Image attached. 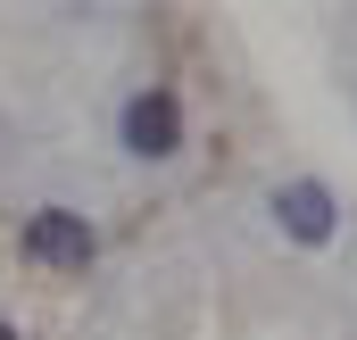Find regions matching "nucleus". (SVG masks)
<instances>
[{"label": "nucleus", "mask_w": 357, "mask_h": 340, "mask_svg": "<svg viewBox=\"0 0 357 340\" xmlns=\"http://www.w3.org/2000/svg\"><path fill=\"white\" fill-rule=\"evenodd\" d=\"M25 249L42 257V265H59V274H84L100 241H91V224L75 208H33V216H25Z\"/></svg>", "instance_id": "f257e3e1"}, {"label": "nucleus", "mask_w": 357, "mask_h": 340, "mask_svg": "<svg viewBox=\"0 0 357 340\" xmlns=\"http://www.w3.org/2000/svg\"><path fill=\"white\" fill-rule=\"evenodd\" d=\"M125 150L133 158H175L183 150V108H175V91H133L125 100Z\"/></svg>", "instance_id": "f03ea898"}, {"label": "nucleus", "mask_w": 357, "mask_h": 340, "mask_svg": "<svg viewBox=\"0 0 357 340\" xmlns=\"http://www.w3.org/2000/svg\"><path fill=\"white\" fill-rule=\"evenodd\" d=\"M274 216H282V233H291V241H333V224H341L333 191H324V183H307V174L274 191Z\"/></svg>", "instance_id": "7ed1b4c3"}, {"label": "nucleus", "mask_w": 357, "mask_h": 340, "mask_svg": "<svg viewBox=\"0 0 357 340\" xmlns=\"http://www.w3.org/2000/svg\"><path fill=\"white\" fill-rule=\"evenodd\" d=\"M0 340H17V332H8V324H0Z\"/></svg>", "instance_id": "20e7f679"}]
</instances>
